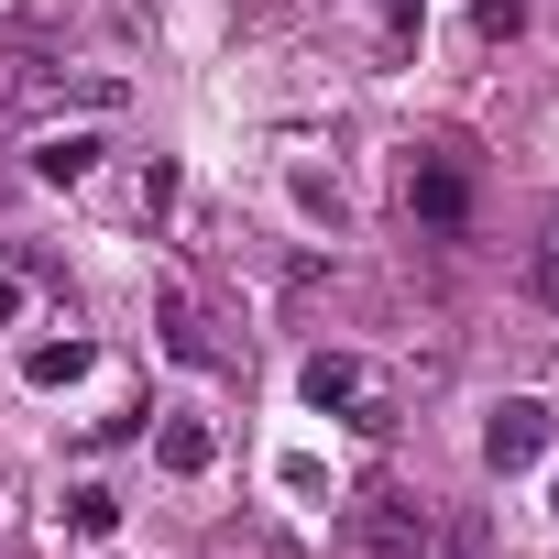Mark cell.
Wrapping results in <instances>:
<instances>
[{
	"label": "cell",
	"instance_id": "1",
	"mask_svg": "<svg viewBox=\"0 0 559 559\" xmlns=\"http://www.w3.org/2000/svg\"><path fill=\"white\" fill-rule=\"evenodd\" d=\"M352 559H439V515H428L417 493L373 483V493L352 504Z\"/></svg>",
	"mask_w": 559,
	"mask_h": 559
},
{
	"label": "cell",
	"instance_id": "2",
	"mask_svg": "<svg viewBox=\"0 0 559 559\" xmlns=\"http://www.w3.org/2000/svg\"><path fill=\"white\" fill-rule=\"evenodd\" d=\"M308 406H330V417H352V428H395V406H384V384H373V362H352V352H308Z\"/></svg>",
	"mask_w": 559,
	"mask_h": 559
},
{
	"label": "cell",
	"instance_id": "3",
	"mask_svg": "<svg viewBox=\"0 0 559 559\" xmlns=\"http://www.w3.org/2000/svg\"><path fill=\"white\" fill-rule=\"evenodd\" d=\"M406 209H417L428 230H461V219H472V176H461V154H417V176H406Z\"/></svg>",
	"mask_w": 559,
	"mask_h": 559
},
{
	"label": "cell",
	"instance_id": "4",
	"mask_svg": "<svg viewBox=\"0 0 559 559\" xmlns=\"http://www.w3.org/2000/svg\"><path fill=\"white\" fill-rule=\"evenodd\" d=\"M483 461H493V472L548 461V406H537V395H504V406H493V428H483Z\"/></svg>",
	"mask_w": 559,
	"mask_h": 559
},
{
	"label": "cell",
	"instance_id": "5",
	"mask_svg": "<svg viewBox=\"0 0 559 559\" xmlns=\"http://www.w3.org/2000/svg\"><path fill=\"white\" fill-rule=\"evenodd\" d=\"M154 461H165V472H176V483H198V472H209V461H219V439H209V428H198V417H165V428H154Z\"/></svg>",
	"mask_w": 559,
	"mask_h": 559
},
{
	"label": "cell",
	"instance_id": "6",
	"mask_svg": "<svg viewBox=\"0 0 559 559\" xmlns=\"http://www.w3.org/2000/svg\"><path fill=\"white\" fill-rule=\"evenodd\" d=\"M165 352H176V362H219V341H209V319H198L187 286H165Z\"/></svg>",
	"mask_w": 559,
	"mask_h": 559
},
{
	"label": "cell",
	"instance_id": "7",
	"mask_svg": "<svg viewBox=\"0 0 559 559\" xmlns=\"http://www.w3.org/2000/svg\"><path fill=\"white\" fill-rule=\"evenodd\" d=\"M88 165H99V132H56V143H34V176H45V187H78Z\"/></svg>",
	"mask_w": 559,
	"mask_h": 559
},
{
	"label": "cell",
	"instance_id": "8",
	"mask_svg": "<svg viewBox=\"0 0 559 559\" xmlns=\"http://www.w3.org/2000/svg\"><path fill=\"white\" fill-rule=\"evenodd\" d=\"M78 373H88V341H45V352H23V384H45V395L78 384Z\"/></svg>",
	"mask_w": 559,
	"mask_h": 559
},
{
	"label": "cell",
	"instance_id": "9",
	"mask_svg": "<svg viewBox=\"0 0 559 559\" xmlns=\"http://www.w3.org/2000/svg\"><path fill=\"white\" fill-rule=\"evenodd\" d=\"M439 559H493V526H483V504H461V515L439 526Z\"/></svg>",
	"mask_w": 559,
	"mask_h": 559
},
{
	"label": "cell",
	"instance_id": "10",
	"mask_svg": "<svg viewBox=\"0 0 559 559\" xmlns=\"http://www.w3.org/2000/svg\"><path fill=\"white\" fill-rule=\"evenodd\" d=\"M526 297H537V308L559 297V219H548V230H537V252H526Z\"/></svg>",
	"mask_w": 559,
	"mask_h": 559
},
{
	"label": "cell",
	"instance_id": "11",
	"mask_svg": "<svg viewBox=\"0 0 559 559\" xmlns=\"http://www.w3.org/2000/svg\"><path fill=\"white\" fill-rule=\"evenodd\" d=\"M67 526H78V537H110V526H121V493H99V483H88V493L67 504Z\"/></svg>",
	"mask_w": 559,
	"mask_h": 559
},
{
	"label": "cell",
	"instance_id": "12",
	"mask_svg": "<svg viewBox=\"0 0 559 559\" xmlns=\"http://www.w3.org/2000/svg\"><path fill=\"white\" fill-rule=\"evenodd\" d=\"M472 23H483V45H504V34H526V0H472Z\"/></svg>",
	"mask_w": 559,
	"mask_h": 559
},
{
	"label": "cell",
	"instance_id": "13",
	"mask_svg": "<svg viewBox=\"0 0 559 559\" xmlns=\"http://www.w3.org/2000/svg\"><path fill=\"white\" fill-rule=\"evenodd\" d=\"M12 308H23V286H12V274H0V330H12Z\"/></svg>",
	"mask_w": 559,
	"mask_h": 559
},
{
	"label": "cell",
	"instance_id": "14",
	"mask_svg": "<svg viewBox=\"0 0 559 559\" xmlns=\"http://www.w3.org/2000/svg\"><path fill=\"white\" fill-rule=\"evenodd\" d=\"M548 515H559V483H548Z\"/></svg>",
	"mask_w": 559,
	"mask_h": 559
}]
</instances>
